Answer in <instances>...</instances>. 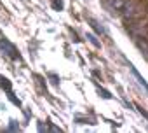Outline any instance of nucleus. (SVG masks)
Here are the masks:
<instances>
[{"instance_id":"nucleus-1","label":"nucleus","mask_w":148,"mask_h":133,"mask_svg":"<svg viewBox=\"0 0 148 133\" xmlns=\"http://www.w3.org/2000/svg\"><path fill=\"white\" fill-rule=\"evenodd\" d=\"M148 12V4L145 0H127L125 6L122 7V16L125 21H134L145 18Z\"/></svg>"},{"instance_id":"nucleus-2","label":"nucleus","mask_w":148,"mask_h":133,"mask_svg":"<svg viewBox=\"0 0 148 133\" xmlns=\"http://www.w3.org/2000/svg\"><path fill=\"white\" fill-rule=\"evenodd\" d=\"M0 47L4 49V53H5L9 58H14V60H16V58H19V54H18V49H16V47H14V46H12L9 40H5V39H4L2 42H0Z\"/></svg>"},{"instance_id":"nucleus-3","label":"nucleus","mask_w":148,"mask_h":133,"mask_svg":"<svg viewBox=\"0 0 148 133\" xmlns=\"http://www.w3.org/2000/svg\"><path fill=\"white\" fill-rule=\"evenodd\" d=\"M129 69H131V72H132V76H134V77H136V79H138V82H139V84H141V86H143V88H145V91H146V93H148V84H146V81H145V79H143V77H141V74H139V72H138V70H136V69H134V66H132V65H131V63H129Z\"/></svg>"},{"instance_id":"nucleus-4","label":"nucleus","mask_w":148,"mask_h":133,"mask_svg":"<svg viewBox=\"0 0 148 133\" xmlns=\"http://www.w3.org/2000/svg\"><path fill=\"white\" fill-rule=\"evenodd\" d=\"M87 21L91 23V26L96 30V33H98V35H105V33H106V30H105V28H103V26H101L96 19H94V18H87Z\"/></svg>"},{"instance_id":"nucleus-5","label":"nucleus","mask_w":148,"mask_h":133,"mask_svg":"<svg viewBox=\"0 0 148 133\" xmlns=\"http://www.w3.org/2000/svg\"><path fill=\"white\" fill-rule=\"evenodd\" d=\"M87 40L94 46V47H101V42L96 39V35H92V33H87Z\"/></svg>"},{"instance_id":"nucleus-6","label":"nucleus","mask_w":148,"mask_h":133,"mask_svg":"<svg viewBox=\"0 0 148 133\" xmlns=\"http://www.w3.org/2000/svg\"><path fill=\"white\" fill-rule=\"evenodd\" d=\"M0 86H2L5 91H11V82H9V79H5V77H2V76H0Z\"/></svg>"},{"instance_id":"nucleus-7","label":"nucleus","mask_w":148,"mask_h":133,"mask_svg":"<svg viewBox=\"0 0 148 133\" xmlns=\"http://www.w3.org/2000/svg\"><path fill=\"white\" fill-rule=\"evenodd\" d=\"M7 96H9V100H11V102H12L14 105H21V102H19V98H16V96H14V93H12V89H11V91H7Z\"/></svg>"},{"instance_id":"nucleus-8","label":"nucleus","mask_w":148,"mask_h":133,"mask_svg":"<svg viewBox=\"0 0 148 133\" xmlns=\"http://www.w3.org/2000/svg\"><path fill=\"white\" fill-rule=\"evenodd\" d=\"M52 7L56 11H63V2H61V0H52Z\"/></svg>"},{"instance_id":"nucleus-9","label":"nucleus","mask_w":148,"mask_h":133,"mask_svg":"<svg viewBox=\"0 0 148 133\" xmlns=\"http://www.w3.org/2000/svg\"><path fill=\"white\" fill-rule=\"evenodd\" d=\"M9 131H18L19 130V126L16 124V121H11V124H9V128H7Z\"/></svg>"},{"instance_id":"nucleus-10","label":"nucleus","mask_w":148,"mask_h":133,"mask_svg":"<svg viewBox=\"0 0 148 133\" xmlns=\"http://www.w3.org/2000/svg\"><path fill=\"white\" fill-rule=\"evenodd\" d=\"M99 93H101V96H103V98H112V95H110L108 91H105V89H99Z\"/></svg>"}]
</instances>
